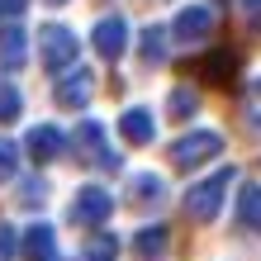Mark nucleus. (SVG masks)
Segmentation results:
<instances>
[{"mask_svg": "<svg viewBox=\"0 0 261 261\" xmlns=\"http://www.w3.org/2000/svg\"><path fill=\"white\" fill-rule=\"evenodd\" d=\"M209 34H214V10L209 5H186L171 19V38L176 43H204Z\"/></svg>", "mask_w": 261, "mask_h": 261, "instance_id": "nucleus-6", "label": "nucleus"}, {"mask_svg": "<svg viewBox=\"0 0 261 261\" xmlns=\"http://www.w3.org/2000/svg\"><path fill=\"white\" fill-rule=\"evenodd\" d=\"M57 105L62 110H86L90 95H95V76H90L86 67H76V71H62V81H57Z\"/></svg>", "mask_w": 261, "mask_h": 261, "instance_id": "nucleus-7", "label": "nucleus"}, {"mask_svg": "<svg viewBox=\"0 0 261 261\" xmlns=\"http://www.w3.org/2000/svg\"><path fill=\"white\" fill-rule=\"evenodd\" d=\"M19 256L24 261H53L57 256V233H53L48 223L24 228V233H19Z\"/></svg>", "mask_w": 261, "mask_h": 261, "instance_id": "nucleus-9", "label": "nucleus"}, {"mask_svg": "<svg viewBox=\"0 0 261 261\" xmlns=\"http://www.w3.org/2000/svg\"><path fill=\"white\" fill-rule=\"evenodd\" d=\"M62 147H67V138H62V128H57V124H34V128H29V138H24V152H29L38 166H43V162H57V157H62Z\"/></svg>", "mask_w": 261, "mask_h": 261, "instance_id": "nucleus-8", "label": "nucleus"}, {"mask_svg": "<svg viewBox=\"0 0 261 261\" xmlns=\"http://www.w3.org/2000/svg\"><path fill=\"white\" fill-rule=\"evenodd\" d=\"M24 57H29V34H24L19 24H5V29H0V67L19 71Z\"/></svg>", "mask_w": 261, "mask_h": 261, "instance_id": "nucleus-11", "label": "nucleus"}, {"mask_svg": "<svg viewBox=\"0 0 261 261\" xmlns=\"http://www.w3.org/2000/svg\"><path fill=\"white\" fill-rule=\"evenodd\" d=\"M238 180V171L233 166H219L209 180H199V186L186 195V214L195 223H209V219H219V209H223V195H228V186Z\"/></svg>", "mask_w": 261, "mask_h": 261, "instance_id": "nucleus-1", "label": "nucleus"}, {"mask_svg": "<svg viewBox=\"0 0 261 261\" xmlns=\"http://www.w3.org/2000/svg\"><path fill=\"white\" fill-rule=\"evenodd\" d=\"M24 10H29V0H0V14H10V19H19Z\"/></svg>", "mask_w": 261, "mask_h": 261, "instance_id": "nucleus-23", "label": "nucleus"}, {"mask_svg": "<svg viewBox=\"0 0 261 261\" xmlns=\"http://www.w3.org/2000/svg\"><path fill=\"white\" fill-rule=\"evenodd\" d=\"M14 171H19V147L10 138H0V180H10Z\"/></svg>", "mask_w": 261, "mask_h": 261, "instance_id": "nucleus-20", "label": "nucleus"}, {"mask_svg": "<svg viewBox=\"0 0 261 261\" xmlns=\"http://www.w3.org/2000/svg\"><path fill=\"white\" fill-rule=\"evenodd\" d=\"M71 147H76V157H86V162H100L105 152V128L95 124V119H81V124H76V138H71Z\"/></svg>", "mask_w": 261, "mask_h": 261, "instance_id": "nucleus-12", "label": "nucleus"}, {"mask_svg": "<svg viewBox=\"0 0 261 261\" xmlns=\"http://www.w3.org/2000/svg\"><path fill=\"white\" fill-rule=\"evenodd\" d=\"M110 214H114V195H110V190H100V186L76 190V199H71V223H81V228H100Z\"/></svg>", "mask_w": 261, "mask_h": 261, "instance_id": "nucleus-4", "label": "nucleus"}, {"mask_svg": "<svg viewBox=\"0 0 261 261\" xmlns=\"http://www.w3.org/2000/svg\"><path fill=\"white\" fill-rule=\"evenodd\" d=\"M119 133H124V143H133V147H147L152 138H157V124H152V110H143V105L124 110V114H119Z\"/></svg>", "mask_w": 261, "mask_h": 261, "instance_id": "nucleus-10", "label": "nucleus"}, {"mask_svg": "<svg viewBox=\"0 0 261 261\" xmlns=\"http://www.w3.org/2000/svg\"><path fill=\"white\" fill-rule=\"evenodd\" d=\"M19 199H24V204H43V199H48V186H43V180H24Z\"/></svg>", "mask_w": 261, "mask_h": 261, "instance_id": "nucleus-22", "label": "nucleus"}, {"mask_svg": "<svg viewBox=\"0 0 261 261\" xmlns=\"http://www.w3.org/2000/svg\"><path fill=\"white\" fill-rule=\"evenodd\" d=\"M166 242H171V233H166L162 223L138 228V233H133V256H138V261H157V256L166 252Z\"/></svg>", "mask_w": 261, "mask_h": 261, "instance_id": "nucleus-13", "label": "nucleus"}, {"mask_svg": "<svg viewBox=\"0 0 261 261\" xmlns=\"http://www.w3.org/2000/svg\"><path fill=\"white\" fill-rule=\"evenodd\" d=\"M76 53H81V43L67 24H43L38 29V57L48 71H71L76 67Z\"/></svg>", "mask_w": 261, "mask_h": 261, "instance_id": "nucleus-2", "label": "nucleus"}, {"mask_svg": "<svg viewBox=\"0 0 261 261\" xmlns=\"http://www.w3.org/2000/svg\"><path fill=\"white\" fill-rule=\"evenodd\" d=\"M48 5H67V0H48Z\"/></svg>", "mask_w": 261, "mask_h": 261, "instance_id": "nucleus-25", "label": "nucleus"}, {"mask_svg": "<svg viewBox=\"0 0 261 261\" xmlns=\"http://www.w3.org/2000/svg\"><path fill=\"white\" fill-rule=\"evenodd\" d=\"M242 14H247V19L256 24V19H261V0H242Z\"/></svg>", "mask_w": 261, "mask_h": 261, "instance_id": "nucleus-24", "label": "nucleus"}, {"mask_svg": "<svg viewBox=\"0 0 261 261\" xmlns=\"http://www.w3.org/2000/svg\"><path fill=\"white\" fill-rule=\"evenodd\" d=\"M19 256V233L10 223H0V261H14Z\"/></svg>", "mask_w": 261, "mask_h": 261, "instance_id": "nucleus-21", "label": "nucleus"}, {"mask_svg": "<svg viewBox=\"0 0 261 261\" xmlns=\"http://www.w3.org/2000/svg\"><path fill=\"white\" fill-rule=\"evenodd\" d=\"M138 53H143L147 67H162L166 62V29H157V24L143 29V48H138Z\"/></svg>", "mask_w": 261, "mask_h": 261, "instance_id": "nucleus-16", "label": "nucleus"}, {"mask_svg": "<svg viewBox=\"0 0 261 261\" xmlns=\"http://www.w3.org/2000/svg\"><path fill=\"white\" fill-rule=\"evenodd\" d=\"M219 152H223V133L195 128V133H186V138H176V143H171V162L180 166V171H195V166L214 162Z\"/></svg>", "mask_w": 261, "mask_h": 261, "instance_id": "nucleus-3", "label": "nucleus"}, {"mask_svg": "<svg viewBox=\"0 0 261 261\" xmlns=\"http://www.w3.org/2000/svg\"><path fill=\"white\" fill-rule=\"evenodd\" d=\"M238 223L247 233H261V186H242L238 190Z\"/></svg>", "mask_w": 261, "mask_h": 261, "instance_id": "nucleus-14", "label": "nucleus"}, {"mask_svg": "<svg viewBox=\"0 0 261 261\" xmlns=\"http://www.w3.org/2000/svg\"><path fill=\"white\" fill-rule=\"evenodd\" d=\"M166 110H171V119H190V114L199 110V95H195L190 86H176L171 100H166Z\"/></svg>", "mask_w": 261, "mask_h": 261, "instance_id": "nucleus-18", "label": "nucleus"}, {"mask_svg": "<svg viewBox=\"0 0 261 261\" xmlns=\"http://www.w3.org/2000/svg\"><path fill=\"white\" fill-rule=\"evenodd\" d=\"M90 43H95V53L105 57V62H119L128 48V19L124 14H105V19L95 24V34H90Z\"/></svg>", "mask_w": 261, "mask_h": 261, "instance_id": "nucleus-5", "label": "nucleus"}, {"mask_svg": "<svg viewBox=\"0 0 261 261\" xmlns=\"http://www.w3.org/2000/svg\"><path fill=\"white\" fill-rule=\"evenodd\" d=\"M24 110V100H19V90H14L10 81H0V124H14Z\"/></svg>", "mask_w": 261, "mask_h": 261, "instance_id": "nucleus-19", "label": "nucleus"}, {"mask_svg": "<svg viewBox=\"0 0 261 261\" xmlns=\"http://www.w3.org/2000/svg\"><path fill=\"white\" fill-rule=\"evenodd\" d=\"M86 261H119V238H114V233H90Z\"/></svg>", "mask_w": 261, "mask_h": 261, "instance_id": "nucleus-17", "label": "nucleus"}, {"mask_svg": "<svg viewBox=\"0 0 261 261\" xmlns=\"http://www.w3.org/2000/svg\"><path fill=\"white\" fill-rule=\"evenodd\" d=\"M162 176H152V171H138L133 180H128V195L138 199V204H157V199H162Z\"/></svg>", "mask_w": 261, "mask_h": 261, "instance_id": "nucleus-15", "label": "nucleus"}]
</instances>
